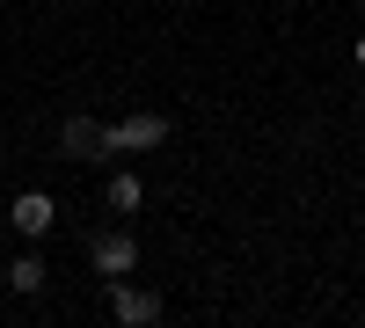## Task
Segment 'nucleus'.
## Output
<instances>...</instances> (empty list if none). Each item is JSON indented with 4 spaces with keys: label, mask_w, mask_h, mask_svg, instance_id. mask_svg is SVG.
<instances>
[{
    "label": "nucleus",
    "mask_w": 365,
    "mask_h": 328,
    "mask_svg": "<svg viewBox=\"0 0 365 328\" xmlns=\"http://www.w3.org/2000/svg\"><path fill=\"white\" fill-rule=\"evenodd\" d=\"M8 226L22 233V241H44V233L58 226V204H51L44 190H22V197H15V212H8Z\"/></svg>",
    "instance_id": "nucleus-4"
},
{
    "label": "nucleus",
    "mask_w": 365,
    "mask_h": 328,
    "mask_svg": "<svg viewBox=\"0 0 365 328\" xmlns=\"http://www.w3.org/2000/svg\"><path fill=\"white\" fill-rule=\"evenodd\" d=\"M154 146H168L161 110H132L125 125H103V154H154Z\"/></svg>",
    "instance_id": "nucleus-1"
},
{
    "label": "nucleus",
    "mask_w": 365,
    "mask_h": 328,
    "mask_svg": "<svg viewBox=\"0 0 365 328\" xmlns=\"http://www.w3.org/2000/svg\"><path fill=\"white\" fill-rule=\"evenodd\" d=\"M58 146H66V161H96L103 154V125H96V117H66Z\"/></svg>",
    "instance_id": "nucleus-5"
},
{
    "label": "nucleus",
    "mask_w": 365,
    "mask_h": 328,
    "mask_svg": "<svg viewBox=\"0 0 365 328\" xmlns=\"http://www.w3.org/2000/svg\"><path fill=\"white\" fill-rule=\"evenodd\" d=\"M88 263H96L103 277H132V270H139V241H132V226H103L96 241H88Z\"/></svg>",
    "instance_id": "nucleus-2"
},
{
    "label": "nucleus",
    "mask_w": 365,
    "mask_h": 328,
    "mask_svg": "<svg viewBox=\"0 0 365 328\" xmlns=\"http://www.w3.org/2000/svg\"><path fill=\"white\" fill-rule=\"evenodd\" d=\"M351 58H358V66H365V37H358V44H351Z\"/></svg>",
    "instance_id": "nucleus-8"
},
{
    "label": "nucleus",
    "mask_w": 365,
    "mask_h": 328,
    "mask_svg": "<svg viewBox=\"0 0 365 328\" xmlns=\"http://www.w3.org/2000/svg\"><path fill=\"white\" fill-rule=\"evenodd\" d=\"M44 277H51V270H44L37 255H15L8 270H0V285H15V292H44Z\"/></svg>",
    "instance_id": "nucleus-7"
},
{
    "label": "nucleus",
    "mask_w": 365,
    "mask_h": 328,
    "mask_svg": "<svg viewBox=\"0 0 365 328\" xmlns=\"http://www.w3.org/2000/svg\"><path fill=\"white\" fill-rule=\"evenodd\" d=\"M103 197H110V212H125V219H132V212H139V204H146V183H139V175H132V168H117Z\"/></svg>",
    "instance_id": "nucleus-6"
},
{
    "label": "nucleus",
    "mask_w": 365,
    "mask_h": 328,
    "mask_svg": "<svg viewBox=\"0 0 365 328\" xmlns=\"http://www.w3.org/2000/svg\"><path fill=\"white\" fill-rule=\"evenodd\" d=\"M110 314L125 321V328H146V321H161V292H146V285H125V277H110Z\"/></svg>",
    "instance_id": "nucleus-3"
}]
</instances>
